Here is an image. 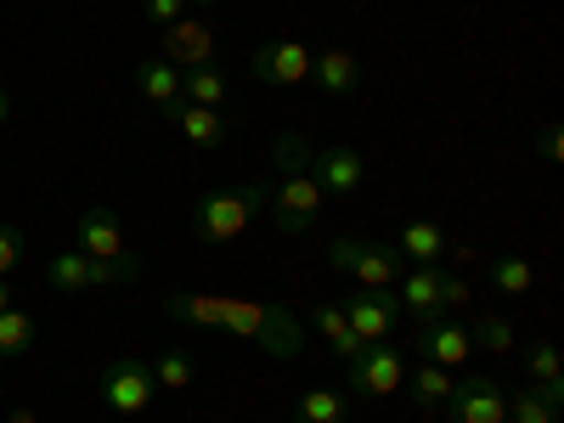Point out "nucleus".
<instances>
[{
    "mask_svg": "<svg viewBox=\"0 0 564 423\" xmlns=\"http://www.w3.org/2000/svg\"><path fill=\"white\" fill-rule=\"evenodd\" d=\"M327 260H334V271L356 276L361 289H395V276L406 271L395 243H361V238H334L327 243Z\"/></svg>",
    "mask_w": 564,
    "mask_h": 423,
    "instance_id": "423d86ee",
    "label": "nucleus"
},
{
    "mask_svg": "<svg viewBox=\"0 0 564 423\" xmlns=\"http://www.w3.org/2000/svg\"><path fill=\"white\" fill-rule=\"evenodd\" d=\"M486 276H491V289L508 294V300H525V294H531V282H536L531 260H520V254H497V260H486Z\"/></svg>",
    "mask_w": 564,
    "mask_h": 423,
    "instance_id": "4be33fe9",
    "label": "nucleus"
},
{
    "mask_svg": "<svg viewBox=\"0 0 564 423\" xmlns=\"http://www.w3.org/2000/svg\"><path fill=\"white\" fill-rule=\"evenodd\" d=\"M159 113H164L186 141H193V148H204V153H220V148H226V135H231L226 119H220V108H198V102H186V97L170 102V108H159Z\"/></svg>",
    "mask_w": 564,
    "mask_h": 423,
    "instance_id": "ddd939ff",
    "label": "nucleus"
},
{
    "mask_svg": "<svg viewBox=\"0 0 564 423\" xmlns=\"http://www.w3.org/2000/svg\"><path fill=\"white\" fill-rule=\"evenodd\" d=\"M271 204V186L265 181H243V186H215L193 204V238L209 243V249H226L238 243L243 231L254 226V215H265Z\"/></svg>",
    "mask_w": 564,
    "mask_h": 423,
    "instance_id": "7ed1b4c3",
    "label": "nucleus"
},
{
    "mask_svg": "<svg viewBox=\"0 0 564 423\" xmlns=\"http://www.w3.org/2000/svg\"><path fill=\"white\" fill-rule=\"evenodd\" d=\"M463 305H468V282L441 271V311H463Z\"/></svg>",
    "mask_w": 564,
    "mask_h": 423,
    "instance_id": "473e14b6",
    "label": "nucleus"
},
{
    "mask_svg": "<svg viewBox=\"0 0 564 423\" xmlns=\"http://www.w3.org/2000/svg\"><path fill=\"white\" fill-rule=\"evenodd\" d=\"M135 90L153 108H170V102H181V68H170L164 57H148V63L135 68Z\"/></svg>",
    "mask_w": 564,
    "mask_h": 423,
    "instance_id": "aec40b11",
    "label": "nucleus"
},
{
    "mask_svg": "<svg viewBox=\"0 0 564 423\" xmlns=\"http://www.w3.org/2000/svg\"><path fill=\"white\" fill-rule=\"evenodd\" d=\"M311 175L327 198H350V193H361L367 164H361L356 148H322V153H311Z\"/></svg>",
    "mask_w": 564,
    "mask_h": 423,
    "instance_id": "f8f14e48",
    "label": "nucleus"
},
{
    "mask_svg": "<svg viewBox=\"0 0 564 423\" xmlns=\"http://www.w3.org/2000/svg\"><path fill=\"white\" fill-rule=\"evenodd\" d=\"M564 384H525L520 395H508V423H558Z\"/></svg>",
    "mask_w": 564,
    "mask_h": 423,
    "instance_id": "a211bd4d",
    "label": "nucleus"
},
{
    "mask_svg": "<svg viewBox=\"0 0 564 423\" xmlns=\"http://www.w3.org/2000/svg\"><path fill=\"white\" fill-rule=\"evenodd\" d=\"M327 193L316 186L311 175V148H305V135L294 130H282L276 135V193H271V215H276V231H289V238H300V231L316 226Z\"/></svg>",
    "mask_w": 564,
    "mask_h": 423,
    "instance_id": "f257e3e1",
    "label": "nucleus"
},
{
    "mask_svg": "<svg viewBox=\"0 0 564 423\" xmlns=\"http://www.w3.org/2000/svg\"><path fill=\"white\" fill-rule=\"evenodd\" d=\"M350 390L367 395V401H384V395L406 390V361H401V350L361 345V350L350 356Z\"/></svg>",
    "mask_w": 564,
    "mask_h": 423,
    "instance_id": "0eeeda50",
    "label": "nucleus"
},
{
    "mask_svg": "<svg viewBox=\"0 0 564 423\" xmlns=\"http://www.w3.org/2000/svg\"><path fill=\"white\" fill-rule=\"evenodd\" d=\"M294 423H345V395L327 390V384L305 390V395L294 401Z\"/></svg>",
    "mask_w": 564,
    "mask_h": 423,
    "instance_id": "a878e982",
    "label": "nucleus"
},
{
    "mask_svg": "<svg viewBox=\"0 0 564 423\" xmlns=\"http://www.w3.org/2000/svg\"><path fill=\"white\" fill-rule=\"evenodd\" d=\"M412 345H417V356H423V361H435V367H463V356L475 350V345H468V327H463V322H452V316L423 322Z\"/></svg>",
    "mask_w": 564,
    "mask_h": 423,
    "instance_id": "4468645a",
    "label": "nucleus"
},
{
    "mask_svg": "<svg viewBox=\"0 0 564 423\" xmlns=\"http://www.w3.org/2000/svg\"><path fill=\"white\" fill-rule=\"evenodd\" d=\"M97 390H102V406H108L113 417H141V412L153 406V395H159L153 361H141V356H113V361H102Z\"/></svg>",
    "mask_w": 564,
    "mask_h": 423,
    "instance_id": "39448f33",
    "label": "nucleus"
},
{
    "mask_svg": "<svg viewBox=\"0 0 564 423\" xmlns=\"http://www.w3.org/2000/svg\"><path fill=\"white\" fill-rule=\"evenodd\" d=\"M141 12H148L153 29H170L175 18H186V0H141Z\"/></svg>",
    "mask_w": 564,
    "mask_h": 423,
    "instance_id": "2f4dec72",
    "label": "nucleus"
},
{
    "mask_svg": "<svg viewBox=\"0 0 564 423\" xmlns=\"http://www.w3.org/2000/svg\"><path fill=\"white\" fill-rule=\"evenodd\" d=\"M198 7H215V0H198Z\"/></svg>",
    "mask_w": 564,
    "mask_h": 423,
    "instance_id": "e433bc0d",
    "label": "nucleus"
},
{
    "mask_svg": "<svg viewBox=\"0 0 564 423\" xmlns=\"http://www.w3.org/2000/svg\"><path fill=\"white\" fill-rule=\"evenodd\" d=\"M441 412L452 423H508V395L491 379H463V384H452Z\"/></svg>",
    "mask_w": 564,
    "mask_h": 423,
    "instance_id": "9d476101",
    "label": "nucleus"
},
{
    "mask_svg": "<svg viewBox=\"0 0 564 423\" xmlns=\"http://www.w3.org/2000/svg\"><path fill=\"white\" fill-rule=\"evenodd\" d=\"M193 379H198V367H193V356H181V350H164V356L153 361V384L170 390V395L193 390Z\"/></svg>",
    "mask_w": 564,
    "mask_h": 423,
    "instance_id": "cd10ccee",
    "label": "nucleus"
},
{
    "mask_svg": "<svg viewBox=\"0 0 564 423\" xmlns=\"http://www.w3.org/2000/svg\"><path fill=\"white\" fill-rule=\"evenodd\" d=\"M468 345H480V350H513V327L502 316H475V327H468Z\"/></svg>",
    "mask_w": 564,
    "mask_h": 423,
    "instance_id": "c85d7f7f",
    "label": "nucleus"
},
{
    "mask_svg": "<svg viewBox=\"0 0 564 423\" xmlns=\"http://www.w3.org/2000/svg\"><path fill=\"white\" fill-rule=\"evenodd\" d=\"M23 260V231L18 226H0V276H12Z\"/></svg>",
    "mask_w": 564,
    "mask_h": 423,
    "instance_id": "7c9ffc66",
    "label": "nucleus"
},
{
    "mask_svg": "<svg viewBox=\"0 0 564 423\" xmlns=\"http://www.w3.org/2000/svg\"><path fill=\"white\" fill-rule=\"evenodd\" d=\"M7 305H12V282H7V276H0V311H7Z\"/></svg>",
    "mask_w": 564,
    "mask_h": 423,
    "instance_id": "f704fd0d",
    "label": "nucleus"
},
{
    "mask_svg": "<svg viewBox=\"0 0 564 423\" xmlns=\"http://www.w3.org/2000/svg\"><path fill=\"white\" fill-rule=\"evenodd\" d=\"M311 322H316V334L327 339V350H334L339 361H350V356L361 350V339L350 334V322H345V311H339V305H327V300H322V305H311Z\"/></svg>",
    "mask_w": 564,
    "mask_h": 423,
    "instance_id": "412c9836",
    "label": "nucleus"
},
{
    "mask_svg": "<svg viewBox=\"0 0 564 423\" xmlns=\"http://www.w3.org/2000/svg\"><path fill=\"white\" fill-rule=\"evenodd\" d=\"M164 63L170 68H204V63H215V29L204 23V18H175L164 34Z\"/></svg>",
    "mask_w": 564,
    "mask_h": 423,
    "instance_id": "9b49d317",
    "label": "nucleus"
},
{
    "mask_svg": "<svg viewBox=\"0 0 564 423\" xmlns=\"http://www.w3.org/2000/svg\"><path fill=\"white\" fill-rule=\"evenodd\" d=\"M141 276V260L124 254V260H90L79 249H63L45 260V282L57 294H79V289H113V282H135Z\"/></svg>",
    "mask_w": 564,
    "mask_h": 423,
    "instance_id": "20e7f679",
    "label": "nucleus"
},
{
    "mask_svg": "<svg viewBox=\"0 0 564 423\" xmlns=\"http://www.w3.org/2000/svg\"><path fill=\"white\" fill-rule=\"evenodd\" d=\"M7 108H12V97H7V85H0V124H7Z\"/></svg>",
    "mask_w": 564,
    "mask_h": 423,
    "instance_id": "c9c22d12",
    "label": "nucleus"
},
{
    "mask_svg": "<svg viewBox=\"0 0 564 423\" xmlns=\"http://www.w3.org/2000/svg\"><path fill=\"white\" fill-rule=\"evenodd\" d=\"M34 350V316L23 311V305H7L0 311V356H29Z\"/></svg>",
    "mask_w": 564,
    "mask_h": 423,
    "instance_id": "bb28decb",
    "label": "nucleus"
},
{
    "mask_svg": "<svg viewBox=\"0 0 564 423\" xmlns=\"http://www.w3.org/2000/svg\"><path fill=\"white\" fill-rule=\"evenodd\" d=\"M79 254H90V260H124V254H130V249H124V226H119L113 209L79 215Z\"/></svg>",
    "mask_w": 564,
    "mask_h": 423,
    "instance_id": "dca6fc26",
    "label": "nucleus"
},
{
    "mask_svg": "<svg viewBox=\"0 0 564 423\" xmlns=\"http://www.w3.org/2000/svg\"><path fill=\"white\" fill-rule=\"evenodd\" d=\"M164 311L170 322H186V327H220V294H170Z\"/></svg>",
    "mask_w": 564,
    "mask_h": 423,
    "instance_id": "393cba45",
    "label": "nucleus"
},
{
    "mask_svg": "<svg viewBox=\"0 0 564 423\" xmlns=\"http://www.w3.org/2000/svg\"><path fill=\"white\" fill-rule=\"evenodd\" d=\"M525 384H564V379H558V350H553L547 339L525 350Z\"/></svg>",
    "mask_w": 564,
    "mask_h": 423,
    "instance_id": "c756f323",
    "label": "nucleus"
},
{
    "mask_svg": "<svg viewBox=\"0 0 564 423\" xmlns=\"http://www.w3.org/2000/svg\"><path fill=\"white\" fill-rule=\"evenodd\" d=\"M249 68L265 79V85H305L311 79V52L294 40V34H271V40H260L254 45V57H249Z\"/></svg>",
    "mask_w": 564,
    "mask_h": 423,
    "instance_id": "1a4fd4ad",
    "label": "nucleus"
},
{
    "mask_svg": "<svg viewBox=\"0 0 564 423\" xmlns=\"http://www.w3.org/2000/svg\"><path fill=\"white\" fill-rule=\"evenodd\" d=\"M181 97L198 102V108H220V102H226V74H220V63L186 68V74H181Z\"/></svg>",
    "mask_w": 564,
    "mask_h": 423,
    "instance_id": "b1692460",
    "label": "nucleus"
},
{
    "mask_svg": "<svg viewBox=\"0 0 564 423\" xmlns=\"http://www.w3.org/2000/svg\"><path fill=\"white\" fill-rule=\"evenodd\" d=\"M339 311H345L350 334H356L361 345H384V339L395 334V311H401V300H395V289H356Z\"/></svg>",
    "mask_w": 564,
    "mask_h": 423,
    "instance_id": "6e6552de",
    "label": "nucleus"
},
{
    "mask_svg": "<svg viewBox=\"0 0 564 423\" xmlns=\"http://www.w3.org/2000/svg\"><path fill=\"white\" fill-rule=\"evenodd\" d=\"M395 254H401L406 265H441V254H446V231H441L435 220H406Z\"/></svg>",
    "mask_w": 564,
    "mask_h": 423,
    "instance_id": "6ab92c4d",
    "label": "nucleus"
},
{
    "mask_svg": "<svg viewBox=\"0 0 564 423\" xmlns=\"http://www.w3.org/2000/svg\"><path fill=\"white\" fill-rule=\"evenodd\" d=\"M395 282H401V294H395L401 311H412L417 322L446 316V311H441V265H406Z\"/></svg>",
    "mask_w": 564,
    "mask_h": 423,
    "instance_id": "2eb2a0df",
    "label": "nucleus"
},
{
    "mask_svg": "<svg viewBox=\"0 0 564 423\" xmlns=\"http://www.w3.org/2000/svg\"><path fill=\"white\" fill-rule=\"evenodd\" d=\"M220 327L238 334V339H249V345H260L276 361H294L305 350L300 316L289 305H276V300H231V294H220Z\"/></svg>",
    "mask_w": 564,
    "mask_h": 423,
    "instance_id": "f03ea898",
    "label": "nucleus"
},
{
    "mask_svg": "<svg viewBox=\"0 0 564 423\" xmlns=\"http://www.w3.org/2000/svg\"><path fill=\"white\" fill-rule=\"evenodd\" d=\"M311 79L327 90V97H350V90L361 85V63L345 52V45H327V52L311 57Z\"/></svg>",
    "mask_w": 564,
    "mask_h": 423,
    "instance_id": "f3484780",
    "label": "nucleus"
},
{
    "mask_svg": "<svg viewBox=\"0 0 564 423\" xmlns=\"http://www.w3.org/2000/svg\"><path fill=\"white\" fill-rule=\"evenodd\" d=\"M542 159H558V124L542 130Z\"/></svg>",
    "mask_w": 564,
    "mask_h": 423,
    "instance_id": "72a5a7b5",
    "label": "nucleus"
},
{
    "mask_svg": "<svg viewBox=\"0 0 564 423\" xmlns=\"http://www.w3.org/2000/svg\"><path fill=\"white\" fill-rule=\"evenodd\" d=\"M406 384H412V401L423 412H441L446 395H452V367H435V361H423L417 372H406Z\"/></svg>",
    "mask_w": 564,
    "mask_h": 423,
    "instance_id": "5701e85b",
    "label": "nucleus"
}]
</instances>
